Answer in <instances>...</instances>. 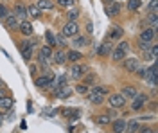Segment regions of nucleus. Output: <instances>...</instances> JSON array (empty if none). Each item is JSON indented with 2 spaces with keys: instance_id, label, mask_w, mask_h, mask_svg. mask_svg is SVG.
I'll return each mask as SVG.
<instances>
[{
  "instance_id": "obj_21",
  "label": "nucleus",
  "mask_w": 158,
  "mask_h": 133,
  "mask_svg": "<svg viewBox=\"0 0 158 133\" xmlns=\"http://www.w3.org/2000/svg\"><path fill=\"white\" fill-rule=\"evenodd\" d=\"M110 49H111V40L104 41V43H102V45L97 49V52L101 54V56H106V54H110Z\"/></svg>"
},
{
  "instance_id": "obj_11",
  "label": "nucleus",
  "mask_w": 158,
  "mask_h": 133,
  "mask_svg": "<svg viewBox=\"0 0 158 133\" xmlns=\"http://www.w3.org/2000/svg\"><path fill=\"white\" fill-rule=\"evenodd\" d=\"M18 29H20V32L23 34V36H31L32 32H34V27H32V23L31 22H20V25H18Z\"/></svg>"
},
{
  "instance_id": "obj_37",
  "label": "nucleus",
  "mask_w": 158,
  "mask_h": 133,
  "mask_svg": "<svg viewBox=\"0 0 158 133\" xmlns=\"http://www.w3.org/2000/svg\"><path fill=\"white\" fill-rule=\"evenodd\" d=\"M59 6H63V7H70L72 4H74V0H58Z\"/></svg>"
},
{
  "instance_id": "obj_41",
  "label": "nucleus",
  "mask_w": 158,
  "mask_h": 133,
  "mask_svg": "<svg viewBox=\"0 0 158 133\" xmlns=\"http://www.w3.org/2000/svg\"><path fill=\"white\" fill-rule=\"evenodd\" d=\"M118 113H117V108H110L108 110V117L111 119V117H117Z\"/></svg>"
},
{
  "instance_id": "obj_12",
  "label": "nucleus",
  "mask_w": 158,
  "mask_h": 133,
  "mask_svg": "<svg viewBox=\"0 0 158 133\" xmlns=\"http://www.w3.org/2000/svg\"><path fill=\"white\" fill-rule=\"evenodd\" d=\"M50 79H52V76L50 74H43L41 77H36V81H34V85L38 86V88H49V83Z\"/></svg>"
},
{
  "instance_id": "obj_28",
  "label": "nucleus",
  "mask_w": 158,
  "mask_h": 133,
  "mask_svg": "<svg viewBox=\"0 0 158 133\" xmlns=\"http://www.w3.org/2000/svg\"><path fill=\"white\" fill-rule=\"evenodd\" d=\"M140 6H142V2H140V0H128V9H129V11L138 9Z\"/></svg>"
},
{
  "instance_id": "obj_32",
  "label": "nucleus",
  "mask_w": 158,
  "mask_h": 133,
  "mask_svg": "<svg viewBox=\"0 0 158 133\" xmlns=\"http://www.w3.org/2000/svg\"><path fill=\"white\" fill-rule=\"evenodd\" d=\"M151 45H153L151 41H142V40H138V47H140L142 51H149V49H151Z\"/></svg>"
},
{
  "instance_id": "obj_40",
  "label": "nucleus",
  "mask_w": 158,
  "mask_h": 133,
  "mask_svg": "<svg viewBox=\"0 0 158 133\" xmlns=\"http://www.w3.org/2000/svg\"><path fill=\"white\" fill-rule=\"evenodd\" d=\"M142 58H144L146 61H153V58H151V52H149V51H144V54H142Z\"/></svg>"
},
{
  "instance_id": "obj_33",
  "label": "nucleus",
  "mask_w": 158,
  "mask_h": 133,
  "mask_svg": "<svg viewBox=\"0 0 158 133\" xmlns=\"http://www.w3.org/2000/svg\"><path fill=\"white\" fill-rule=\"evenodd\" d=\"M108 123H110L108 115H99L97 117V124H102V126H104V124H108Z\"/></svg>"
},
{
  "instance_id": "obj_19",
  "label": "nucleus",
  "mask_w": 158,
  "mask_h": 133,
  "mask_svg": "<svg viewBox=\"0 0 158 133\" xmlns=\"http://www.w3.org/2000/svg\"><path fill=\"white\" fill-rule=\"evenodd\" d=\"M15 15H16V18H25L27 16V9H25V6L23 4H16L15 6Z\"/></svg>"
},
{
  "instance_id": "obj_8",
  "label": "nucleus",
  "mask_w": 158,
  "mask_h": 133,
  "mask_svg": "<svg viewBox=\"0 0 158 133\" xmlns=\"http://www.w3.org/2000/svg\"><path fill=\"white\" fill-rule=\"evenodd\" d=\"M4 25L7 27V29H18V25H20V20L16 18V15H7L6 18H4Z\"/></svg>"
},
{
  "instance_id": "obj_25",
  "label": "nucleus",
  "mask_w": 158,
  "mask_h": 133,
  "mask_svg": "<svg viewBox=\"0 0 158 133\" xmlns=\"http://www.w3.org/2000/svg\"><path fill=\"white\" fill-rule=\"evenodd\" d=\"M74 49H79V47H85V45H88L86 43V38L85 36H76V40H74Z\"/></svg>"
},
{
  "instance_id": "obj_29",
  "label": "nucleus",
  "mask_w": 158,
  "mask_h": 133,
  "mask_svg": "<svg viewBox=\"0 0 158 133\" xmlns=\"http://www.w3.org/2000/svg\"><path fill=\"white\" fill-rule=\"evenodd\" d=\"M135 72H137V76L140 79H146V77H148V67H138Z\"/></svg>"
},
{
  "instance_id": "obj_9",
  "label": "nucleus",
  "mask_w": 158,
  "mask_h": 133,
  "mask_svg": "<svg viewBox=\"0 0 158 133\" xmlns=\"http://www.w3.org/2000/svg\"><path fill=\"white\" fill-rule=\"evenodd\" d=\"M155 36H156V29H155V27H149V29H144V31L140 32L138 40H142V41H153V40H155Z\"/></svg>"
},
{
  "instance_id": "obj_44",
  "label": "nucleus",
  "mask_w": 158,
  "mask_h": 133,
  "mask_svg": "<svg viewBox=\"0 0 158 133\" xmlns=\"http://www.w3.org/2000/svg\"><path fill=\"white\" fill-rule=\"evenodd\" d=\"M113 2H117V0H104V6H110V4H113Z\"/></svg>"
},
{
  "instance_id": "obj_24",
  "label": "nucleus",
  "mask_w": 158,
  "mask_h": 133,
  "mask_svg": "<svg viewBox=\"0 0 158 133\" xmlns=\"http://www.w3.org/2000/svg\"><path fill=\"white\" fill-rule=\"evenodd\" d=\"M138 121H129V123H126V131L129 133H137L138 131Z\"/></svg>"
},
{
  "instance_id": "obj_1",
  "label": "nucleus",
  "mask_w": 158,
  "mask_h": 133,
  "mask_svg": "<svg viewBox=\"0 0 158 133\" xmlns=\"http://www.w3.org/2000/svg\"><path fill=\"white\" fill-rule=\"evenodd\" d=\"M77 32H79V25L76 23V22H69V23H65L63 29H61V34L67 36V38H74V36H77Z\"/></svg>"
},
{
  "instance_id": "obj_7",
  "label": "nucleus",
  "mask_w": 158,
  "mask_h": 133,
  "mask_svg": "<svg viewBox=\"0 0 158 133\" xmlns=\"http://www.w3.org/2000/svg\"><path fill=\"white\" fill-rule=\"evenodd\" d=\"M20 52H22V56L25 58V60H31L32 58V43L27 40H23L20 43Z\"/></svg>"
},
{
  "instance_id": "obj_22",
  "label": "nucleus",
  "mask_w": 158,
  "mask_h": 133,
  "mask_svg": "<svg viewBox=\"0 0 158 133\" xmlns=\"http://www.w3.org/2000/svg\"><path fill=\"white\" fill-rule=\"evenodd\" d=\"M11 106H13V99L4 95V97L0 99V110H9Z\"/></svg>"
},
{
  "instance_id": "obj_39",
  "label": "nucleus",
  "mask_w": 158,
  "mask_h": 133,
  "mask_svg": "<svg viewBox=\"0 0 158 133\" xmlns=\"http://www.w3.org/2000/svg\"><path fill=\"white\" fill-rule=\"evenodd\" d=\"M138 131L140 133H156L153 128H148V126H146V128H138Z\"/></svg>"
},
{
  "instance_id": "obj_38",
  "label": "nucleus",
  "mask_w": 158,
  "mask_h": 133,
  "mask_svg": "<svg viewBox=\"0 0 158 133\" xmlns=\"http://www.w3.org/2000/svg\"><path fill=\"white\" fill-rule=\"evenodd\" d=\"M45 36H47V41H49V45H50V47H52V45H56V40H54V36H52V32H47Z\"/></svg>"
},
{
  "instance_id": "obj_31",
  "label": "nucleus",
  "mask_w": 158,
  "mask_h": 133,
  "mask_svg": "<svg viewBox=\"0 0 158 133\" xmlns=\"http://www.w3.org/2000/svg\"><path fill=\"white\" fill-rule=\"evenodd\" d=\"M79 16V11L74 9V11H69V15H67V18H69V22H76Z\"/></svg>"
},
{
  "instance_id": "obj_16",
  "label": "nucleus",
  "mask_w": 158,
  "mask_h": 133,
  "mask_svg": "<svg viewBox=\"0 0 158 133\" xmlns=\"http://www.w3.org/2000/svg\"><path fill=\"white\" fill-rule=\"evenodd\" d=\"M124 58H126V52L124 51H120V49H117V47L111 51V60H113L115 63H120Z\"/></svg>"
},
{
  "instance_id": "obj_34",
  "label": "nucleus",
  "mask_w": 158,
  "mask_h": 133,
  "mask_svg": "<svg viewBox=\"0 0 158 133\" xmlns=\"http://www.w3.org/2000/svg\"><path fill=\"white\" fill-rule=\"evenodd\" d=\"M149 52H151V58L155 60V58L158 56V47H156V43H153V45H151V49H149Z\"/></svg>"
},
{
  "instance_id": "obj_27",
  "label": "nucleus",
  "mask_w": 158,
  "mask_h": 133,
  "mask_svg": "<svg viewBox=\"0 0 158 133\" xmlns=\"http://www.w3.org/2000/svg\"><path fill=\"white\" fill-rule=\"evenodd\" d=\"M76 92H77L79 95H86V94H88V85H85V83L76 85Z\"/></svg>"
},
{
  "instance_id": "obj_4",
  "label": "nucleus",
  "mask_w": 158,
  "mask_h": 133,
  "mask_svg": "<svg viewBox=\"0 0 158 133\" xmlns=\"http://www.w3.org/2000/svg\"><path fill=\"white\" fill-rule=\"evenodd\" d=\"M86 95H88V101L92 102V104H101V102L104 101V94H101L95 86H94V88H90Z\"/></svg>"
},
{
  "instance_id": "obj_35",
  "label": "nucleus",
  "mask_w": 158,
  "mask_h": 133,
  "mask_svg": "<svg viewBox=\"0 0 158 133\" xmlns=\"http://www.w3.org/2000/svg\"><path fill=\"white\" fill-rule=\"evenodd\" d=\"M9 15V11H7V7L4 6V4H0V18H6Z\"/></svg>"
},
{
  "instance_id": "obj_42",
  "label": "nucleus",
  "mask_w": 158,
  "mask_h": 133,
  "mask_svg": "<svg viewBox=\"0 0 158 133\" xmlns=\"http://www.w3.org/2000/svg\"><path fill=\"white\" fill-rule=\"evenodd\" d=\"M151 11H156V0H151L149 2V13Z\"/></svg>"
},
{
  "instance_id": "obj_48",
  "label": "nucleus",
  "mask_w": 158,
  "mask_h": 133,
  "mask_svg": "<svg viewBox=\"0 0 158 133\" xmlns=\"http://www.w3.org/2000/svg\"><path fill=\"white\" fill-rule=\"evenodd\" d=\"M117 2H120V0H117Z\"/></svg>"
},
{
  "instance_id": "obj_47",
  "label": "nucleus",
  "mask_w": 158,
  "mask_h": 133,
  "mask_svg": "<svg viewBox=\"0 0 158 133\" xmlns=\"http://www.w3.org/2000/svg\"><path fill=\"white\" fill-rule=\"evenodd\" d=\"M0 88H4V83H2V79H0Z\"/></svg>"
},
{
  "instance_id": "obj_20",
  "label": "nucleus",
  "mask_w": 158,
  "mask_h": 133,
  "mask_svg": "<svg viewBox=\"0 0 158 133\" xmlns=\"http://www.w3.org/2000/svg\"><path fill=\"white\" fill-rule=\"evenodd\" d=\"M40 58H43V60L52 58V47H50V45H43V47L40 49Z\"/></svg>"
},
{
  "instance_id": "obj_46",
  "label": "nucleus",
  "mask_w": 158,
  "mask_h": 133,
  "mask_svg": "<svg viewBox=\"0 0 158 133\" xmlns=\"http://www.w3.org/2000/svg\"><path fill=\"white\" fill-rule=\"evenodd\" d=\"M4 95H6V92H4V88H0V99H2Z\"/></svg>"
},
{
  "instance_id": "obj_45",
  "label": "nucleus",
  "mask_w": 158,
  "mask_h": 133,
  "mask_svg": "<svg viewBox=\"0 0 158 133\" xmlns=\"http://www.w3.org/2000/svg\"><path fill=\"white\" fill-rule=\"evenodd\" d=\"M2 123H4V113H2V110H0V126H2Z\"/></svg>"
},
{
  "instance_id": "obj_17",
  "label": "nucleus",
  "mask_w": 158,
  "mask_h": 133,
  "mask_svg": "<svg viewBox=\"0 0 158 133\" xmlns=\"http://www.w3.org/2000/svg\"><path fill=\"white\" fill-rule=\"evenodd\" d=\"M52 58H54V63H58V65H63V63L67 61V52L56 51V52H52Z\"/></svg>"
},
{
  "instance_id": "obj_2",
  "label": "nucleus",
  "mask_w": 158,
  "mask_h": 133,
  "mask_svg": "<svg viewBox=\"0 0 158 133\" xmlns=\"http://www.w3.org/2000/svg\"><path fill=\"white\" fill-rule=\"evenodd\" d=\"M148 101H149V97L146 94H137V95L131 99V108H133V110H142V108L148 104Z\"/></svg>"
},
{
  "instance_id": "obj_36",
  "label": "nucleus",
  "mask_w": 158,
  "mask_h": 133,
  "mask_svg": "<svg viewBox=\"0 0 158 133\" xmlns=\"http://www.w3.org/2000/svg\"><path fill=\"white\" fill-rule=\"evenodd\" d=\"M63 38H65L63 34H58V36L54 38V40H56V45H59V47H63V45H65V40H63Z\"/></svg>"
},
{
  "instance_id": "obj_23",
  "label": "nucleus",
  "mask_w": 158,
  "mask_h": 133,
  "mask_svg": "<svg viewBox=\"0 0 158 133\" xmlns=\"http://www.w3.org/2000/svg\"><path fill=\"white\" fill-rule=\"evenodd\" d=\"M36 6H38V9H40V11H41V9L50 11L52 7H54V4H52L50 0H38V4H36Z\"/></svg>"
},
{
  "instance_id": "obj_10",
  "label": "nucleus",
  "mask_w": 158,
  "mask_h": 133,
  "mask_svg": "<svg viewBox=\"0 0 158 133\" xmlns=\"http://www.w3.org/2000/svg\"><path fill=\"white\" fill-rule=\"evenodd\" d=\"M111 131L113 133H124L126 131V121L124 119H115L111 123Z\"/></svg>"
},
{
  "instance_id": "obj_30",
  "label": "nucleus",
  "mask_w": 158,
  "mask_h": 133,
  "mask_svg": "<svg viewBox=\"0 0 158 133\" xmlns=\"http://www.w3.org/2000/svg\"><path fill=\"white\" fill-rule=\"evenodd\" d=\"M117 49H120V51H124L126 54H128V51H129V41H126V40L118 41V43H117Z\"/></svg>"
},
{
  "instance_id": "obj_6",
  "label": "nucleus",
  "mask_w": 158,
  "mask_h": 133,
  "mask_svg": "<svg viewBox=\"0 0 158 133\" xmlns=\"http://www.w3.org/2000/svg\"><path fill=\"white\" fill-rule=\"evenodd\" d=\"M122 65H124V69L128 72H135L140 67V61H138V58H133L131 56V58H124L122 60Z\"/></svg>"
},
{
  "instance_id": "obj_43",
  "label": "nucleus",
  "mask_w": 158,
  "mask_h": 133,
  "mask_svg": "<svg viewBox=\"0 0 158 133\" xmlns=\"http://www.w3.org/2000/svg\"><path fill=\"white\" fill-rule=\"evenodd\" d=\"M63 113H65V117H70V115L74 113V110H72V108H65V110H63Z\"/></svg>"
},
{
  "instance_id": "obj_14",
  "label": "nucleus",
  "mask_w": 158,
  "mask_h": 133,
  "mask_svg": "<svg viewBox=\"0 0 158 133\" xmlns=\"http://www.w3.org/2000/svg\"><path fill=\"white\" fill-rule=\"evenodd\" d=\"M122 95H124V99H133V97H135V95H137V88H135V86H129V85H126V86H124V88H122Z\"/></svg>"
},
{
  "instance_id": "obj_18",
  "label": "nucleus",
  "mask_w": 158,
  "mask_h": 133,
  "mask_svg": "<svg viewBox=\"0 0 158 133\" xmlns=\"http://www.w3.org/2000/svg\"><path fill=\"white\" fill-rule=\"evenodd\" d=\"M118 11H120L118 2H113V4L106 6V15H108V16H115V15H118Z\"/></svg>"
},
{
  "instance_id": "obj_3",
  "label": "nucleus",
  "mask_w": 158,
  "mask_h": 133,
  "mask_svg": "<svg viewBox=\"0 0 158 133\" xmlns=\"http://www.w3.org/2000/svg\"><path fill=\"white\" fill-rule=\"evenodd\" d=\"M108 102H110V108H122L126 104V99H124L122 94H111Z\"/></svg>"
},
{
  "instance_id": "obj_15",
  "label": "nucleus",
  "mask_w": 158,
  "mask_h": 133,
  "mask_svg": "<svg viewBox=\"0 0 158 133\" xmlns=\"http://www.w3.org/2000/svg\"><path fill=\"white\" fill-rule=\"evenodd\" d=\"M81 58H83V54H81L77 49H72V51L67 52V60H69V61H72V63L81 61Z\"/></svg>"
},
{
  "instance_id": "obj_13",
  "label": "nucleus",
  "mask_w": 158,
  "mask_h": 133,
  "mask_svg": "<svg viewBox=\"0 0 158 133\" xmlns=\"http://www.w3.org/2000/svg\"><path fill=\"white\" fill-rule=\"evenodd\" d=\"M122 34H124V31H122V27H118V25H113L111 27V31H110L108 34V40H120L122 38Z\"/></svg>"
},
{
  "instance_id": "obj_26",
  "label": "nucleus",
  "mask_w": 158,
  "mask_h": 133,
  "mask_svg": "<svg viewBox=\"0 0 158 133\" xmlns=\"http://www.w3.org/2000/svg\"><path fill=\"white\" fill-rule=\"evenodd\" d=\"M27 9V16H32V18H38L40 16V9H38V6H29V7H25Z\"/></svg>"
},
{
  "instance_id": "obj_5",
  "label": "nucleus",
  "mask_w": 158,
  "mask_h": 133,
  "mask_svg": "<svg viewBox=\"0 0 158 133\" xmlns=\"http://www.w3.org/2000/svg\"><path fill=\"white\" fill-rule=\"evenodd\" d=\"M85 72H86V67L74 63V65L70 67V70H69V76L72 77V79H79V77H83V74H85Z\"/></svg>"
}]
</instances>
